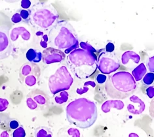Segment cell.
Returning <instances> with one entry per match:
<instances>
[{"mask_svg":"<svg viewBox=\"0 0 154 137\" xmlns=\"http://www.w3.org/2000/svg\"><path fill=\"white\" fill-rule=\"evenodd\" d=\"M66 114L69 124L81 129H87L97 120V107L92 101L86 98L77 99L68 104Z\"/></svg>","mask_w":154,"mask_h":137,"instance_id":"obj_1","label":"cell"},{"mask_svg":"<svg viewBox=\"0 0 154 137\" xmlns=\"http://www.w3.org/2000/svg\"><path fill=\"white\" fill-rule=\"evenodd\" d=\"M47 36L51 47L62 52L64 51V54H69L72 50L79 48L78 34L68 22H58L50 29Z\"/></svg>","mask_w":154,"mask_h":137,"instance_id":"obj_2","label":"cell"},{"mask_svg":"<svg viewBox=\"0 0 154 137\" xmlns=\"http://www.w3.org/2000/svg\"><path fill=\"white\" fill-rule=\"evenodd\" d=\"M67 63L69 70L76 78L85 80L96 72L97 57L94 53L78 48L69 53Z\"/></svg>","mask_w":154,"mask_h":137,"instance_id":"obj_3","label":"cell"},{"mask_svg":"<svg viewBox=\"0 0 154 137\" xmlns=\"http://www.w3.org/2000/svg\"><path fill=\"white\" fill-rule=\"evenodd\" d=\"M137 84L132 74L127 71H119L109 75L106 81L107 95L113 99H125L133 94Z\"/></svg>","mask_w":154,"mask_h":137,"instance_id":"obj_4","label":"cell"},{"mask_svg":"<svg viewBox=\"0 0 154 137\" xmlns=\"http://www.w3.org/2000/svg\"><path fill=\"white\" fill-rule=\"evenodd\" d=\"M29 24L41 30L51 29L58 19V13L54 7L45 3H38L28 10Z\"/></svg>","mask_w":154,"mask_h":137,"instance_id":"obj_5","label":"cell"},{"mask_svg":"<svg viewBox=\"0 0 154 137\" xmlns=\"http://www.w3.org/2000/svg\"><path fill=\"white\" fill-rule=\"evenodd\" d=\"M74 82V78L66 66H61L49 78V88L53 95L67 91Z\"/></svg>","mask_w":154,"mask_h":137,"instance_id":"obj_6","label":"cell"},{"mask_svg":"<svg viewBox=\"0 0 154 137\" xmlns=\"http://www.w3.org/2000/svg\"><path fill=\"white\" fill-rule=\"evenodd\" d=\"M120 67V62L113 53L102 51L97 59V68L103 74H109L116 72Z\"/></svg>","mask_w":154,"mask_h":137,"instance_id":"obj_7","label":"cell"},{"mask_svg":"<svg viewBox=\"0 0 154 137\" xmlns=\"http://www.w3.org/2000/svg\"><path fill=\"white\" fill-rule=\"evenodd\" d=\"M9 33L8 26H0V60L9 57L13 52V47Z\"/></svg>","mask_w":154,"mask_h":137,"instance_id":"obj_8","label":"cell"},{"mask_svg":"<svg viewBox=\"0 0 154 137\" xmlns=\"http://www.w3.org/2000/svg\"><path fill=\"white\" fill-rule=\"evenodd\" d=\"M65 58L66 54L64 52L51 47L47 48L42 52V60L47 65L61 62Z\"/></svg>","mask_w":154,"mask_h":137,"instance_id":"obj_9","label":"cell"},{"mask_svg":"<svg viewBox=\"0 0 154 137\" xmlns=\"http://www.w3.org/2000/svg\"><path fill=\"white\" fill-rule=\"evenodd\" d=\"M133 104H129L127 106V110L131 114L134 115L141 114L146 109L145 103L136 95H132L129 98Z\"/></svg>","mask_w":154,"mask_h":137,"instance_id":"obj_10","label":"cell"},{"mask_svg":"<svg viewBox=\"0 0 154 137\" xmlns=\"http://www.w3.org/2000/svg\"><path fill=\"white\" fill-rule=\"evenodd\" d=\"M11 41H16L19 36H21L24 41H29L31 38L30 32L24 27L14 28L9 33Z\"/></svg>","mask_w":154,"mask_h":137,"instance_id":"obj_11","label":"cell"},{"mask_svg":"<svg viewBox=\"0 0 154 137\" xmlns=\"http://www.w3.org/2000/svg\"><path fill=\"white\" fill-rule=\"evenodd\" d=\"M125 106L124 103L121 100H109L106 101L101 106V110L104 113H108L112 109L122 110Z\"/></svg>","mask_w":154,"mask_h":137,"instance_id":"obj_12","label":"cell"},{"mask_svg":"<svg viewBox=\"0 0 154 137\" xmlns=\"http://www.w3.org/2000/svg\"><path fill=\"white\" fill-rule=\"evenodd\" d=\"M57 137H83L78 129L65 127L59 129L57 133Z\"/></svg>","mask_w":154,"mask_h":137,"instance_id":"obj_13","label":"cell"},{"mask_svg":"<svg viewBox=\"0 0 154 137\" xmlns=\"http://www.w3.org/2000/svg\"><path fill=\"white\" fill-rule=\"evenodd\" d=\"M130 61L138 64L140 61V56L138 54L133 51H126L125 52L122 56V63L124 66H127Z\"/></svg>","mask_w":154,"mask_h":137,"instance_id":"obj_14","label":"cell"},{"mask_svg":"<svg viewBox=\"0 0 154 137\" xmlns=\"http://www.w3.org/2000/svg\"><path fill=\"white\" fill-rule=\"evenodd\" d=\"M26 57L28 62L37 63L42 60V53L36 49L30 48L28 50Z\"/></svg>","mask_w":154,"mask_h":137,"instance_id":"obj_15","label":"cell"},{"mask_svg":"<svg viewBox=\"0 0 154 137\" xmlns=\"http://www.w3.org/2000/svg\"><path fill=\"white\" fill-rule=\"evenodd\" d=\"M147 72V68L144 63H140V65L134 68L132 71V76H133L135 81H140L144 77Z\"/></svg>","mask_w":154,"mask_h":137,"instance_id":"obj_16","label":"cell"},{"mask_svg":"<svg viewBox=\"0 0 154 137\" xmlns=\"http://www.w3.org/2000/svg\"><path fill=\"white\" fill-rule=\"evenodd\" d=\"M35 137H53V132L51 129L45 126H41L34 131Z\"/></svg>","mask_w":154,"mask_h":137,"instance_id":"obj_17","label":"cell"},{"mask_svg":"<svg viewBox=\"0 0 154 137\" xmlns=\"http://www.w3.org/2000/svg\"><path fill=\"white\" fill-rule=\"evenodd\" d=\"M69 98V94L66 91H63L57 93V95L54 97V101L58 104H62L66 103Z\"/></svg>","mask_w":154,"mask_h":137,"instance_id":"obj_18","label":"cell"},{"mask_svg":"<svg viewBox=\"0 0 154 137\" xmlns=\"http://www.w3.org/2000/svg\"><path fill=\"white\" fill-rule=\"evenodd\" d=\"M96 84L93 81H87L84 83L83 88H79L76 89V93L79 95H82L87 93L89 90V87L95 88Z\"/></svg>","mask_w":154,"mask_h":137,"instance_id":"obj_19","label":"cell"},{"mask_svg":"<svg viewBox=\"0 0 154 137\" xmlns=\"http://www.w3.org/2000/svg\"><path fill=\"white\" fill-rule=\"evenodd\" d=\"M38 77L39 75H35L34 74H31L30 75L27 76V77H26L24 79L25 84L28 86H30V87L35 85L36 82L38 81Z\"/></svg>","mask_w":154,"mask_h":137,"instance_id":"obj_20","label":"cell"},{"mask_svg":"<svg viewBox=\"0 0 154 137\" xmlns=\"http://www.w3.org/2000/svg\"><path fill=\"white\" fill-rule=\"evenodd\" d=\"M154 74L153 73H149L146 74L142 79L143 84L145 86H150L153 82Z\"/></svg>","mask_w":154,"mask_h":137,"instance_id":"obj_21","label":"cell"},{"mask_svg":"<svg viewBox=\"0 0 154 137\" xmlns=\"http://www.w3.org/2000/svg\"><path fill=\"white\" fill-rule=\"evenodd\" d=\"M18 13H19L20 16L22 19V20H23L24 22L29 24V19H30V14H29V12L28 10H25L20 9L19 10V11L17 12Z\"/></svg>","mask_w":154,"mask_h":137,"instance_id":"obj_22","label":"cell"},{"mask_svg":"<svg viewBox=\"0 0 154 137\" xmlns=\"http://www.w3.org/2000/svg\"><path fill=\"white\" fill-rule=\"evenodd\" d=\"M32 71H33V68L30 65L26 64L22 67L20 69V73L22 75L24 76V77H27V76L32 74Z\"/></svg>","mask_w":154,"mask_h":137,"instance_id":"obj_23","label":"cell"},{"mask_svg":"<svg viewBox=\"0 0 154 137\" xmlns=\"http://www.w3.org/2000/svg\"><path fill=\"white\" fill-rule=\"evenodd\" d=\"M79 46H81V48L83 50H86V51L92 52L94 54L97 52V50H95L90 44H89V43H87V42H80Z\"/></svg>","mask_w":154,"mask_h":137,"instance_id":"obj_24","label":"cell"},{"mask_svg":"<svg viewBox=\"0 0 154 137\" xmlns=\"http://www.w3.org/2000/svg\"><path fill=\"white\" fill-rule=\"evenodd\" d=\"M12 137H26V131L23 127H18L12 133Z\"/></svg>","mask_w":154,"mask_h":137,"instance_id":"obj_25","label":"cell"},{"mask_svg":"<svg viewBox=\"0 0 154 137\" xmlns=\"http://www.w3.org/2000/svg\"><path fill=\"white\" fill-rule=\"evenodd\" d=\"M33 99L34 100V101L38 104L40 105H44L47 103V99L45 97L42 95H37L34 97Z\"/></svg>","mask_w":154,"mask_h":137,"instance_id":"obj_26","label":"cell"},{"mask_svg":"<svg viewBox=\"0 0 154 137\" xmlns=\"http://www.w3.org/2000/svg\"><path fill=\"white\" fill-rule=\"evenodd\" d=\"M9 105L8 100L5 98H0V112L5 111Z\"/></svg>","mask_w":154,"mask_h":137,"instance_id":"obj_27","label":"cell"},{"mask_svg":"<svg viewBox=\"0 0 154 137\" xmlns=\"http://www.w3.org/2000/svg\"><path fill=\"white\" fill-rule=\"evenodd\" d=\"M26 104L29 109L31 110H35L38 108V104L36 103L33 98L28 97L26 99Z\"/></svg>","mask_w":154,"mask_h":137,"instance_id":"obj_28","label":"cell"},{"mask_svg":"<svg viewBox=\"0 0 154 137\" xmlns=\"http://www.w3.org/2000/svg\"><path fill=\"white\" fill-rule=\"evenodd\" d=\"M146 65H147V67L148 68V69L151 73H153L154 71V57L152 56L148 60L147 63H146Z\"/></svg>","mask_w":154,"mask_h":137,"instance_id":"obj_29","label":"cell"},{"mask_svg":"<svg viewBox=\"0 0 154 137\" xmlns=\"http://www.w3.org/2000/svg\"><path fill=\"white\" fill-rule=\"evenodd\" d=\"M107 80V77L103 74H98L96 77V81L98 84H102Z\"/></svg>","mask_w":154,"mask_h":137,"instance_id":"obj_30","label":"cell"},{"mask_svg":"<svg viewBox=\"0 0 154 137\" xmlns=\"http://www.w3.org/2000/svg\"><path fill=\"white\" fill-rule=\"evenodd\" d=\"M48 36L47 35H43L42 40L39 42V45L42 48L46 49L47 48V45H48Z\"/></svg>","mask_w":154,"mask_h":137,"instance_id":"obj_31","label":"cell"},{"mask_svg":"<svg viewBox=\"0 0 154 137\" xmlns=\"http://www.w3.org/2000/svg\"><path fill=\"white\" fill-rule=\"evenodd\" d=\"M11 21L14 24H18V23L21 22L23 20H22V19L19 13H16L15 14H14L13 16L11 17Z\"/></svg>","mask_w":154,"mask_h":137,"instance_id":"obj_32","label":"cell"},{"mask_svg":"<svg viewBox=\"0 0 154 137\" xmlns=\"http://www.w3.org/2000/svg\"><path fill=\"white\" fill-rule=\"evenodd\" d=\"M22 9L25 10H28L31 7V1L29 0H23L21 1Z\"/></svg>","mask_w":154,"mask_h":137,"instance_id":"obj_33","label":"cell"},{"mask_svg":"<svg viewBox=\"0 0 154 137\" xmlns=\"http://www.w3.org/2000/svg\"><path fill=\"white\" fill-rule=\"evenodd\" d=\"M9 126L13 130H15L18 127H19V122L16 120H12L11 121H10Z\"/></svg>","mask_w":154,"mask_h":137,"instance_id":"obj_34","label":"cell"},{"mask_svg":"<svg viewBox=\"0 0 154 137\" xmlns=\"http://www.w3.org/2000/svg\"><path fill=\"white\" fill-rule=\"evenodd\" d=\"M115 50V46L113 43L109 42L106 46V52L108 53H112Z\"/></svg>","mask_w":154,"mask_h":137,"instance_id":"obj_35","label":"cell"},{"mask_svg":"<svg viewBox=\"0 0 154 137\" xmlns=\"http://www.w3.org/2000/svg\"><path fill=\"white\" fill-rule=\"evenodd\" d=\"M146 94L148 96L149 98L150 99H152L153 96H154V87L152 86H149L147 89L146 90Z\"/></svg>","mask_w":154,"mask_h":137,"instance_id":"obj_36","label":"cell"},{"mask_svg":"<svg viewBox=\"0 0 154 137\" xmlns=\"http://www.w3.org/2000/svg\"><path fill=\"white\" fill-rule=\"evenodd\" d=\"M0 137H9V133L7 131H3L0 134Z\"/></svg>","mask_w":154,"mask_h":137,"instance_id":"obj_37","label":"cell"},{"mask_svg":"<svg viewBox=\"0 0 154 137\" xmlns=\"http://www.w3.org/2000/svg\"><path fill=\"white\" fill-rule=\"evenodd\" d=\"M129 137H139V136L137 134H136V133H132L131 134H129Z\"/></svg>","mask_w":154,"mask_h":137,"instance_id":"obj_38","label":"cell"}]
</instances>
